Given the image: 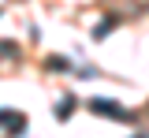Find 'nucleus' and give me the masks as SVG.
Masks as SVG:
<instances>
[{
	"instance_id": "nucleus-1",
	"label": "nucleus",
	"mask_w": 149,
	"mask_h": 138,
	"mask_svg": "<svg viewBox=\"0 0 149 138\" xmlns=\"http://www.w3.org/2000/svg\"><path fill=\"white\" fill-rule=\"evenodd\" d=\"M93 112H108V116H123L119 105H108V101H93Z\"/></svg>"
},
{
	"instance_id": "nucleus-2",
	"label": "nucleus",
	"mask_w": 149,
	"mask_h": 138,
	"mask_svg": "<svg viewBox=\"0 0 149 138\" xmlns=\"http://www.w3.org/2000/svg\"><path fill=\"white\" fill-rule=\"evenodd\" d=\"M0 123H15L19 131H22V123H26V116H11V112H0Z\"/></svg>"
},
{
	"instance_id": "nucleus-3",
	"label": "nucleus",
	"mask_w": 149,
	"mask_h": 138,
	"mask_svg": "<svg viewBox=\"0 0 149 138\" xmlns=\"http://www.w3.org/2000/svg\"><path fill=\"white\" fill-rule=\"evenodd\" d=\"M49 67H52V71H67V63H63L60 56H52V60H49Z\"/></svg>"
}]
</instances>
